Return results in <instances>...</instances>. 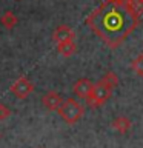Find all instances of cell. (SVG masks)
I'll return each mask as SVG.
<instances>
[{
  "mask_svg": "<svg viewBox=\"0 0 143 148\" xmlns=\"http://www.w3.org/2000/svg\"><path fill=\"white\" fill-rule=\"evenodd\" d=\"M74 39H76V32L68 25H60L52 32V40L55 43H62V42H68V40H74Z\"/></svg>",
  "mask_w": 143,
  "mask_h": 148,
  "instance_id": "obj_7",
  "label": "cell"
},
{
  "mask_svg": "<svg viewBox=\"0 0 143 148\" xmlns=\"http://www.w3.org/2000/svg\"><path fill=\"white\" fill-rule=\"evenodd\" d=\"M131 68H132V71L136 73L138 77L143 79V53H138L136 57L132 59Z\"/></svg>",
  "mask_w": 143,
  "mask_h": 148,
  "instance_id": "obj_11",
  "label": "cell"
},
{
  "mask_svg": "<svg viewBox=\"0 0 143 148\" xmlns=\"http://www.w3.org/2000/svg\"><path fill=\"white\" fill-rule=\"evenodd\" d=\"M0 23H2L6 29H12V28L18 23V18L12 11H6L2 17H0Z\"/></svg>",
  "mask_w": 143,
  "mask_h": 148,
  "instance_id": "obj_10",
  "label": "cell"
},
{
  "mask_svg": "<svg viewBox=\"0 0 143 148\" xmlns=\"http://www.w3.org/2000/svg\"><path fill=\"white\" fill-rule=\"evenodd\" d=\"M88 28L111 49H117L140 25L129 0H105L86 17Z\"/></svg>",
  "mask_w": 143,
  "mask_h": 148,
  "instance_id": "obj_1",
  "label": "cell"
},
{
  "mask_svg": "<svg viewBox=\"0 0 143 148\" xmlns=\"http://www.w3.org/2000/svg\"><path fill=\"white\" fill-rule=\"evenodd\" d=\"M112 90L114 88L101 77L97 83H94V88H92L91 94L86 97L88 106L89 108H100L101 105H105L108 102V99L112 94Z\"/></svg>",
  "mask_w": 143,
  "mask_h": 148,
  "instance_id": "obj_2",
  "label": "cell"
},
{
  "mask_svg": "<svg viewBox=\"0 0 143 148\" xmlns=\"http://www.w3.org/2000/svg\"><path fill=\"white\" fill-rule=\"evenodd\" d=\"M9 116H11V110L6 105L0 103V120H6Z\"/></svg>",
  "mask_w": 143,
  "mask_h": 148,
  "instance_id": "obj_12",
  "label": "cell"
},
{
  "mask_svg": "<svg viewBox=\"0 0 143 148\" xmlns=\"http://www.w3.org/2000/svg\"><path fill=\"white\" fill-rule=\"evenodd\" d=\"M111 125H112V128L117 133L126 134L129 130H131L132 122H131V119H129V117H126V116H118V117H115L112 122H111Z\"/></svg>",
  "mask_w": 143,
  "mask_h": 148,
  "instance_id": "obj_8",
  "label": "cell"
},
{
  "mask_svg": "<svg viewBox=\"0 0 143 148\" xmlns=\"http://www.w3.org/2000/svg\"><path fill=\"white\" fill-rule=\"evenodd\" d=\"M63 100L65 99L57 91H48L46 94H43V97H42V103H43V106L48 111H57Z\"/></svg>",
  "mask_w": 143,
  "mask_h": 148,
  "instance_id": "obj_5",
  "label": "cell"
},
{
  "mask_svg": "<svg viewBox=\"0 0 143 148\" xmlns=\"http://www.w3.org/2000/svg\"><path fill=\"white\" fill-rule=\"evenodd\" d=\"M57 113L68 125H74L83 117L85 108H83L76 99H65L62 102V105L59 106Z\"/></svg>",
  "mask_w": 143,
  "mask_h": 148,
  "instance_id": "obj_3",
  "label": "cell"
},
{
  "mask_svg": "<svg viewBox=\"0 0 143 148\" xmlns=\"http://www.w3.org/2000/svg\"><path fill=\"white\" fill-rule=\"evenodd\" d=\"M57 51H59V54L63 56V57H71V56L76 54L77 45H76L74 40L62 42V43H57Z\"/></svg>",
  "mask_w": 143,
  "mask_h": 148,
  "instance_id": "obj_9",
  "label": "cell"
},
{
  "mask_svg": "<svg viewBox=\"0 0 143 148\" xmlns=\"http://www.w3.org/2000/svg\"><path fill=\"white\" fill-rule=\"evenodd\" d=\"M129 3H131L132 8L142 16L143 14V0H129Z\"/></svg>",
  "mask_w": 143,
  "mask_h": 148,
  "instance_id": "obj_13",
  "label": "cell"
},
{
  "mask_svg": "<svg viewBox=\"0 0 143 148\" xmlns=\"http://www.w3.org/2000/svg\"><path fill=\"white\" fill-rule=\"evenodd\" d=\"M0 137H2V133H0Z\"/></svg>",
  "mask_w": 143,
  "mask_h": 148,
  "instance_id": "obj_14",
  "label": "cell"
},
{
  "mask_svg": "<svg viewBox=\"0 0 143 148\" xmlns=\"http://www.w3.org/2000/svg\"><path fill=\"white\" fill-rule=\"evenodd\" d=\"M32 91H34V85L26 77H18L11 85V92L14 96H17L18 99H26Z\"/></svg>",
  "mask_w": 143,
  "mask_h": 148,
  "instance_id": "obj_4",
  "label": "cell"
},
{
  "mask_svg": "<svg viewBox=\"0 0 143 148\" xmlns=\"http://www.w3.org/2000/svg\"><path fill=\"white\" fill-rule=\"evenodd\" d=\"M92 88H94V83H92L89 79H78V80L72 85V91L77 97L86 99V97L91 94Z\"/></svg>",
  "mask_w": 143,
  "mask_h": 148,
  "instance_id": "obj_6",
  "label": "cell"
}]
</instances>
